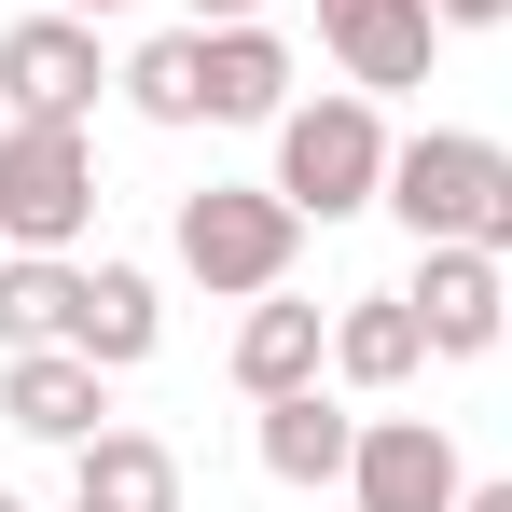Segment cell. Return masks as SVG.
<instances>
[{"label":"cell","mask_w":512,"mask_h":512,"mask_svg":"<svg viewBox=\"0 0 512 512\" xmlns=\"http://www.w3.org/2000/svg\"><path fill=\"white\" fill-rule=\"evenodd\" d=\"M388 208L416 222V250H499L512 263V153L471 125H429L388 153Z\"/></svg>","instance_id":"1"},{"label":"cell","mask_w":512,"mask_h":512,"mask_svg":"<svg viewBox=\"0 0 512 512\" xmlns=\"http://www.w3.org/2000/svg\"><path fill=\"white\" fill-rule=\"evenodd\" d=\"M388 111L360 84H333V97H305V111H277V194L305 208V222H346V208H388Z\"/></svg>","instance_id":"2"},{"label":"cell","mask_w":512,"mask_h":512,"mask_svg":"<svg viewBox=\"0 0 512 512\" xmlns=\"http://www.w3.org/2000/svg\"><path fill=\"white\" fill-rule=\"evenodd\" d=\"M291 250H305V208L277 194V180H208V194H180V263L208 277V291H291Z\"/></svg>","instance_id":"3"},{"label":"cell","mask_w":512,"mask_h":512,"mask_svg":"<svg viewBox=\"0 0 512 512\" xmlns=\"http://www.w3.org/2000/svg\"><path fill=\"white\" fill-rule=\"evenodd\" d=\"M97 222V153L84 125H0V250H70Z\"/></svg>","instance_id":"4"},{"label":"cell","mask_w":512,"mask_h":512,"mask_svg":"<svg viewBox=\"0 0 512 512\" xmlns=\"http://www.w3.org/2000/svg\"><path fill=\"white\" fill-rule=\"evenodd\" d=\"M97 84H111V70H97V28H84V14H56V0H42V14H14V28H0V97H14L28 125H84Z\"/></svg>","instance_id":"5"},{"label":"cell","mask_w":512,"mask_h":512,"mask_svg":"<svg viewBox=\"0 0 512 512\" xmlns=\"http://www.w3.org/2000/svg\"><path fill=\"white\" fill-rule=\"evenodd\" d=\"M346 485H360V512H457V499H471L443 416H374V429H360V457H346Z\"/></svg>","instance_id":"6"},{"label":"cell","mask_w":512,"mask_h":512,"mask_svg":"<svg viewBox=\"0 0 512 512\" xmlns=\"http://www.w3.org/2000/svg\"><path fill=\"white\" fill-rule=\"evenodd\" d=\"M416 319H429V360H485L512 333V263L499 250H416Z\"/></svg>","instance_id":"7"},{"label":"cell","mask_w":512,"mask_h":512,"mask_svg":"<svg viewBox=\"0 0 512 512\" xmlns=\"http://www.w3.org/2000/svg\"><path fill=\"white\" fill-rule=\"evenodd\" d=\"M429 0H319V42H333V70L360 97H388V84H429Z\"/></svg>","instance_id":"8"},{"label":"cell","mask_w":512,"mask_h":512,"mask_svg":"<svg viewBox=\"0 0 512 512\" xmlns=\"http://www.w3.org/2000/svg\"><path fill=\"white\" fill-rule=\"evenodd\" d=\"M0 416L28 443H97V360L84 346H14L0 360Z\"/></svg>","instance_id":"9"},{"label":"cell","mask_w":512,"mask_h":512,"mask_svg":"<svg viewBox=\"0 0 512 512\" xmlns=\"http://www.w3.org/2000/svg\"><path fill=\"white\" fill-rule=\"evenodd\" d=\"M291 111V42L236 14V28H208V125H277Z\"/></svg>","instance_id":"10"},{"label":"cell","mask_w":512,"mask_h":512,"mask_svg":"<svg viewBox=\"0 0 512 512\" xmlns=\"http://www.w3.org/2000/svg\"><path fill=\"white\" fill-rule=\"evenodd\" d=\"M167 333V305H153V277L139 263H84V305H70V346H84L97 374H125V360H153Z\"/></svg>","instance_id":"11"},{"label":"cell","mask_w":512,"mask_h":512,"mask_svg":"<svg viewBox=\"0 0 512 512\" xmlns=\"http://www.w3.org/2000/svg\"><path fill=\"white\" fill-rule=\"evenodd\" d=\"M319 360H333L319 305L263 291V305H250V333H236V388H250V402H291V388H319Z\"/></svg>","instance_id":"12"},{"label":"cell","mask_w":512,"mask_h":512,"mask_svg":"<svg viewBox=\"0 0 512 512\" xmlns=\"http://www.w3.org/2000/svg\"><path fill=\"white\" fill-rule=\"evenodd\" d=\"M416 360H429V319H416V291H360V305L333 319V374H346V388H402Z\"/></svg>","instance_id":"13"},{"label":"cell","mask_w":512,"mask_h":512,"mask_svg":"<svg viewBox=\"0 0 512 512\" xmlns=\"http://www.w3.org/2000/svg\"><path fill=\"white\" fill-rule=\"evenodd\" d=\"M70 305H84L70 250H0V360L14 346H70Z\"/></svg>","instance_id":"14"},{"label":"cell","mask_w":512,"mask_h":512,"mask_svg":"<svg viewBox=\"0 0 512 512\" xmlns=\"http://www.w3.org/2000/svg\"><path fill=\"white\" fill-rule=\"evenodd\" d=\"M346 457H360V416H333L319 388L263 402V471H277V485H346Z\"/></svg>","instance_id":"15"},{"label":"cell","mask_w":512,"mask_h":512,"mask_svg":"<svg viewBox=\"0 0 512 512\" xmlns=\"http://www.w3.org/2000/svg\"><path fill=\"white\" fill-rule=\"evenodd\" d=\"M70 499H84V512H180V457L153 443V429H97Z\"/></svg>","instance_id":"16"},{"label":"cell","mask_w":512,"mask_h":512,"mask_svg":"<svg viewBox=\"0 0 512 512\" xmlns=\"http://www.w3.org/2000/svg\"><path fill=\"white\" fill-rule=\"evenodd\" d=\"M125 111L139 125H208V28H153L125 56Z\"/></svg>","instance_id":"17"},{"label":"cell","mask_w":512,"mask_h":512,"mask_svg":"<svg viewBox=\"0 0 512 512\" xmlns=\"http://www.w3.org/2000/svg\"><path fill=\"white\" fill-rule=\"evenodd\" d=\"M429 14H443V28H499L512 0H429Z\"/></svg>","instance_id":"18"},{"label":"cell","mask_w":512,"mask_h":512,"mask_svg":"<svg viewBox=\"0 0 512 512\" xmlns=\"http://www.w3.org/2000/svg\"><path fill=\"white\" fill-rule=\"evenodd\" d=\"M180 14H194V28H236V14H263V0H180Z\"/></svg>","instance_id":"19"},{"label":"cell","mask_w":512,"mask_h":512,"mask_svg":"<svg viewBox=\"0 0 512 512\" xmlns=\"http://www.w3.org/2000/svg\"><path fill=\"white\" fill-rule=\"evenodd\" d=\"M457 512H512V485H471V499H457Z\"/></svg>","instance_id":"20"},{"label":"cell","mask_w":512,"mask_h":512,"mask_svg":"<svg viewBox=\"0 0 512 512\" xmlns=\"http://www.w3.org/2000/svg\"><path fill=\"white\" fill-rule=\"evenodd\" d=\"M56 14H111V0H56Z\"/></svg>","instance_id":"21"},{"label":"cell","mask_w":512,"mask_h":512,"mask_svg":"<svg viewBox=\"0 0 512 512\" xmlns=\"http://www.w3.org/2000/svg\"><path fill=\"white\" fill-rule=\"evenodd\" d=\"M0 512H28V499H14V485H0Z\"/></svg>","instance_id":"22"},{"label":"cell","mask_w":512,"mask_h":512,"mask_svg":"<svg viewBox=\"0 0 512 512\" xmlns=\"http://www.w3.org/2000/svg\"><path fill=\"white\" fill-rule=\"evenodd\" d=\"M70 512H84V499H70Z\"/></svg>","instance_id":"23"}]
</instances>
